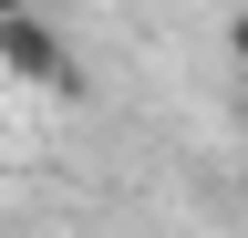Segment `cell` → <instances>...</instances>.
Returning a JSON list of instances; mask_svg holds the SVG:
<instances>
[{"mask_svg":"<svg viewBox=\"0 0 248 238\" xmlns=\"http://www.w3.org/2000/svg\"><path fill=\"white\" fill-rule=\"evenodd\" d=\"M0 11H31V0H0Z\"/></svg>","mask_w":248,"mask_h":238,"instance_id":"obj_3","label":"cell"},{"mask_svg":"<svg viewBox=\"0 0 248 238\" xmlns=\"http://www.w3.org/2000/svg\"><path fill=\"white\" fill-rule=\"evenodd\" d=\"M228 63H248V11H238V21H228Z\"/></svg>","mask_w":248,"mask_h":238,"instance_id":"obj_2","label":"cell"},{"mask_svg":"<svg viewBox=\"0 0 248 238\" xmlns=\"http://www.w3.org/2000/svg\"><path fill=\"white\" fill-rule=\"evenodd\" d=\"M0 73H11V83H42V94H73V83H83L73 42H62L42 11H0Z\"/></svg>","mask_w":248,"mask_h":238,"instance_id":"obj_1","label":"cell"},{"mask_svg":"<svg viewBox=\"0 0 248 238\" xmlns=\"http://www.w3.org/2000/svg\"><path fill=\"white\" fill-rule=\"evenodd\" d=\"M238 135H248V104H238Z\"/></svg>","mask_w":248,"mask_h":238,"instance_id":"obj_4","label":"cell"}]
</instances>
